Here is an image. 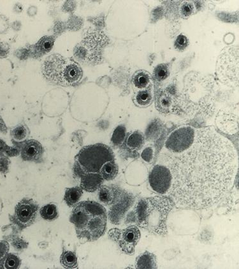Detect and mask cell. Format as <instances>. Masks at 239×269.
<instances>
[{"instance_id":"cell-1","label":"cell","mask_w":239,"mask_h":269,"mask_svg":"<svg viewBox=\"0 0 239 269\" xmlns=\"http://www.w3.org/2000/svg\"><path fill=\"white\" fill-rule=\"evenodd\" d=\"M172 183L168 194L180 206L204 209L222 200L238 172L235 148L212 128L195 131L193 145L166 162Z\"/></svg>"},{"instance_id":"cell-2","label":"cell","mask_w":239,"mask_h":269,"mask_svg":"<svg viewBox=\"0 0 239 269\" xmlns=\"http://www.w3.org/2000/svg\"><path fill=\"white\" fill-rule=\"evenodd\" d=\"M174 203L170 196L141 199L135 207L137 225L151 234L165 236L168 232V216Z\"/></svg>"},{"instance_id":"cell-3","label":"cell","mask_w":239,"mask_h":269,"mask_svg":"<svg viewBox=\"0 0 239 269\" xmlns=\"http://www.w3.org/2000/svg\"><path fill=\"white\" fill-rule=\"evenodd\" d=\"M107 211L94 201H84L74 207L71 221L75 226L79 238L94 241L103 236L107 226Z\"/></svg>"},{"instance_id":"cell-4","label":"cell","mask_w":239,"mask_h":269,"mask_svg":"<svg viewBox=\"0 0 239 269\" xmlns=\"http://www.w3.org/2000/svg\"><path fill=\"white\" fill-rule=\"evenodd\" d=\"M43 73L48 80L63 86H73L82 78L80 65L60 55H51L45 61Z\"/></svg>"},{"instance_id":"cell-5","label":"cell","mask_w":239,"mask_h":269,"mask_svg":"<svg viewBox=\"0 0 239 269\" xmlns=\"http://www.w3.org/2000/svg\"><path fill=\"white\" fill-rule=\"evenodd\" d=\"M114 160L113 151L105 144L85 146L76 157L74 172L80 177L87 173H100L103 165Z\"/></svg>"},{"instance_id":"cell-6","label":"cell","mask_w":239,"mask_h":269,"mask_svg":"<svg viewBox=\"0 0 239 269\" xmlns=\"http://www.w3.org/2000/svg\"><path fill=\"white\" fill-rule=\"evenodd\" d=\"M195 130L191 126H182L169 135L164 143L166 150L173 155H179L193 145Z\"/></svg>"},{"instance_id":"cell-7","label":"cell","mask_w":239,"mask_h":269,"mask_svg":"<svg viewBox=\"0 0 239 269\" xmlns=\"http://www.w3.org/2000/svg\"><path fill=\"white\" fill-rule=\"evenodd\" d=\"M235 47H231L222 54L218 63L219 77L225 83L233 84L238 82L239 60L238 50Z\"/></svg>"},{"instance_id":"cell-8","label":"cell","mask_w":239,"mask_h":269,"mask_svg":"<svg viewBox=\"0 0 239 269\" xmlns=\"http://www.w3.org/2000/svg\"><path fill=\"white\" fill-rule=\"evenodd\" d=\"M109 236L116 242L122 252L127 255H134L135 248L141 239V232L136 226L131 225L125 229L114 228L110 230Z\"/></svg>"},{"instance_id":"cell-9","label":"cell","mask_w":239,"mask_h":269,"mask_svg":"<svg viewBox=\"0 0 239 269\" xmlns=\"http://www.w3.org/2000/svg\"><path fill=\"white\" fill-rule=\"evenodd\" d=\"M104 42V37L101 34H90L76 47L74 54L81 60H96L100 58V49Z\"/></svg>"},{"instance_id":"cell-10","label":"cell","mask_w":239,"mask_h":269,"mask_svg":"<svg viewBox=\"0 0 239 269\" xmlns=\"http://www.w3.org/2000/svg\"><path fill=\"white\" fill-rule=\"evenodd\" d=\"M149 182L153 191L161 195L167 193L172 183L170 169L166 166L157 165L151 171Z\"/></svg>"},{"instance_id":"cell-11","label":"cell","mask_w":239,"mask_h":269,"mask_svg":"<svg viewBox=\"0 0 239 269\" xmlns=\"http://www.w3.org/2000/svg\"><path fill=\"white\" fill-rule=\"evenodd\" d=\"M38 205L31 199H24L16 205L15 218L22 227H29L35 221Z\"/></svg>"},{"instance_id":"cell-12","label":"cell","mask_w":239,"mask_h":269,"mask_svg":"<svg viewBox=\"0 0 239 269\" xmlns=\"http://www.w3.org/2000/svg\"><path fill=\"white\" fill-rule=\"evenodd\" d=\"M217 124L223 132L234 134L238 131V108H226L218 115Z\"/></svg>"},{"instance_id":"cell-13","label":"cell","mask_w":239,"mask_h":269,"mask_svg":"<svg viewBox=\"0 0 239 269\" xmlns=\"http://www.w3.org/2000/svg\"><path fill=\"white\" fill-rule=\"evenodd\" d=\"M43 152L42 146L35 140L27 141L22 149V158L25 161H37L41 158Z\"/></svg>"},{"instance_id":"cell-14","label":"cell","mask_w":239,"mask_h":269,"mask_svg":"<svg viewBox=\"0 0 239 269\" xmlns=\"http://www.w3.org/2000/svg\"><path fill=\"white\" fill-rule=\"evenodd\" d=\"M80 178L81 188L87 192L98 190L104 181L100 173L85 174Z\"/></svg>"},{"instance_id":"cell-15","label":"cell","mask_w":239,"mask_h":269,"mask_svg":"<svg viewBox=\"0 0 239 269\" xmlns=\"http://www.w3.org/2000/svg\"><path fill=\"white\" fill-rule=\"evenodd\" d=\"M121 197V191L116 186H101L98 189V198L106 205H111L118 202Z\"/></svg>"},{"instance_id":"cell-16","label":"cell","mask_w":239,"mask_h":269,"mask_svg":"<svg viewBox=\"0 0 239 269\" xmlns=\"http://www.w3.org/2000/svg\"><path fill=\"white\" fill-rule=\"evenodd\" d=\"M135 268L138 269H157V257L153 253L148 252L143 253L137 258Z\"/></svg>"},{"instance_id":"cell-17","label":"cell","mask_w":239,"mask_h":269,"mask_svg":"<svg viewBox=\"0 0 239 269\" xmlns=\"http://www.w3.org/2000/svg\"><path fill=\"white\" fill-rule=\"evenodd\" d=\"M55 41V38L51 36L42 37L34 47L35 54H37L38 56H42L43 54L49 53L53 48Z\"/></svg>"},{"instance_id":"cell-18","label":"cell","mask_w":239,"mask_h":269,"mask_svg":"<svg viewBox=\"0 0 239 269\" xmlns=\"http://www.w3.org/2000/svg\"><path fill=\"white\" fill-rule=\"evenodd\" d=\"M83 189L80 186L67 188L65 194V201L69 207H73L80 200L82 195Z\"/></svg>"},{"instance_id":"cell-19","label":"cell","mask_w":239,"mask_h":269,"mask_svg":"<svg viewBox=\"0 0 239 269\" xmlns=\"http://www.w3.org/2000/svg\"><path fill=\"white\" fill-rule=\"evenodd\" d=\"M118 166H117L115 161H110L103 165V166L101 167L100 174L103 180L109 181L116 178L118 176Z\"/></svg>"},{"instance_id":"cell-20","label":"cell","mask_w":239,"mask_h":269,"mask_svg":"<svg viewBox=\"0 0 239 269\" xmlns=\"http://www.w3.org/2000/svg\"><path fill=\"white\" fill-rule=\"evenodd\" d=\"M144 137L143 133L139 131H135L128 137L126 146L131 150H140L144 144Z\"/></svg>"},{"instance_id":"cell-21","label":"cell","mask_w":239,"mask_h":269,"mask_svg":"<svg viewBox=\"0 0 239 269\" xmlns=\"http://www.w3.org/2000/svg\"><path fill=\"white\" fill-rule=\"evenodd\" d=\"M133 83L137 89L146 90L151 83L150 75L146 72H141L135 75Z\"/></svg>"},{"instance_id":"cell-22","label":"cell","mask_w":239,"mask_h":269,"mask_svg":"<svg viewBox=\"0 0 239 269\" xmlns=\"http://www.w3.org/2000/svg\"><path fill=\"white\" fill-rule=\"evenodd\" d=\"M61 264L66 269L78 268V260L75 253L72 252L63 253L60 259Z\"/></svg>"},{"instance_id":"cell-23","label":"cell","mask_w":239,"mask_h":269,"mask_svg":"<svg viewBox=\"0 0 239 269\" xmlns=\"http://www.w3.org/2000/svg\"><path fill=\"white\" fill-rule=\"evenodd\" d=\"M40 214L42 218L47 221L55 220L58 216L57 209L54 204L45 205L40 209Z\"/></svg>"},{"instance_id":"cell-24","label":"cell","mask_w":239,"mask_h":269,"mask_svg":"<svg viewBox=\"0 0 239 269\" xmlns=\"http://www.w3.org/2000/svg\"><path fill=\"white\" fill-rule=\"evenodd\" d=\"M126 128L123 125H119L115 129L111 138L112 144L115 146H121L126 139Z\"/></svg>"},{"instance_id":"cell-25","label":"cell","mask_w":239,"mask_h":269,"mask_svg":"<svg viewBox=\"0 0 239 269\" xmlns=\"http://www.w3.org/2000/svg\"><path fill=\"white\" fill-rule=\"evenodd\" d=\"M154 78L158 81H163L167 79L169 72L167 66L164 64H159L156 67L154 72Z\"/></svg>"},{"instance_id":"cell-26","label":"cell","mask_w":239,"mask_h":269,"mask_svg":"<svg viewBox=\"0 0 239 269\" xmlns=\"http://www.w3.org/2000/svg\"><path fill=\"white\" fill-rule=\"evenodd\" d=\"M135 99H136L137 103L139 105H148L152 101V94L148 90H143L138 92Z\"/></svg>"},{"instance_id":"cell-27","label":"cell","mask_w":239,"mask_h":269,"mask_svg":"<svg viewBox=\"0 0 239 269\" xmlns=\"http://www.w3.org/2000/svg\"><path fill=\"white\" fill-rule=\"evenodd\" d=\"M172 105V98L166 94H159L157 99V107L159 110L164 112L165 110H168L170 105Z\"/></svg>"},{"instance_id":"cell-28","label":"cell","mask_w":239,"mask_h":269,"mask_svg":"<svg viewBox=\"0 0 239 269\" xmlns=\"http://www.w3.org/2000/svg\"><path fill=\"white\" fill-rule=\"evenodd\" d=\"M21 261L16 255L9 254L6 258L4 263V268L6 269H16L19 268Z\"/></svg>"},{"instance_id":"cell-29","label":"cell","mask_w":239,"mask_h":269,"mask_svg":"<svg viewBox=\"0 0 239 269\" xmlns=\"http://www.w3.org/2000/svg\"><path fill=\"white\" fill-rule=\"evenodd\" d=\"M12 135L15 141L21 142L26 139L27 135H28V131H27L25 126L19 125L13 129Z\"/></svg>"},{"instance_id":"cell-30","label":"cell","mask_w":239,"mask_h":269,"mask_svg":"<svg viewBox=\"0 0 239 269\" xmlns=\"http://www.w3.org/2000/svg\"><path fill=\"white\" fill-rule=\"evenodd\" d=\"M188 38L184 35H179L178 36L176 40H175L174 47L175 48L179 51H183L188 46Z\"/></svg>"},{"instance_id":"cell-31","label":"cell","mask_w":239,"mask_h":269,"mask_svg":"<svg viewBox=\"0 0 239 269\" xmlns=\"http://www.w3.org/2000/svg\"><path fill=\"white\" fill-rule=\"evenodd\" d=\"M193 4L186 2L182 4L181 8H180V13H181L182 16L189 17L193 12Z\"/></svg>"},{"instance_id":"cell-32","label":"cell","mask_w":239,"mask_h":269,"mask_svg":"<svg viewBox=\"0 0 239 269\" xmlns=\"http://www.w3.org/2000/svg\"><path fill=\"white\" fill-rule=\"evenodd\" d=\"M142 158L146 162L150 163L152 161L153 158V149L151 147L144 149L141 154Z\"/></svg>"},{"instance_id":"cell-33","label":"cell","mask_w":239,"mask_h":269,"mask_svg":"<svg viewBox=\"0 0 239 269\" xmlns=\"http://www.w3.org/2000/svg\"><path fill=\"white\" fill-rule=\"evenodd\" d=\"M9 251V245L5 241H0V260L6 257Z\"/></svg>"},{"instance_id":"cell-34","label":"cell","mask_w":239,"mask_h":269,"mask_svg":"<svg viewBox=\"0 0 239 269\" xmlns=\"http://www.w3.org/2000/svg\"><path fill=\"white\" fill-rule=\"evenodd\" d=\"M8 47H4V48L1 49V47H0V56H4L6 55V54L8 53Z\"/></svg>"}]
</instances>
